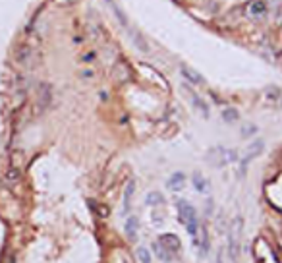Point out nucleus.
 I'll list each match as a JSON object with an SVG mask.
<instances>
[{
	"mask_svg": "<svg viewBox=\"0 0 282 263\" xmlns=\"http://www.w3.org/2000/svg\"><path fill=\"white\" fill-rule=\"evenodd\" d=\"M192 180H194V186H196V188L199 190L201 194H207V192H209V182L205 180V178H203V176L199 174V172H196Z\"/></svg>",
	"mask_w": 282,
	"mask_h": 263,
	"instance_id": "14",
	"label": "nucleus"
},
{
	"mask_svg": "<svg viewBox=\"0 0 282 263\" xmlns=\"http://www.w3.org/2000/svg\"><path fill=\"white\" fill-rule=\"evenodd\" d=\"M263 149H265V143L261 141V139H257L249 149H247V153H245V157L242 159V163H240V176L245 174V170H247V164L251 163V159H255V157H259L261 153H263Z\"/></svg>",
	"mask_w": 282,
	"mask_h": 263,
	"instance_id": "4",
	"label": "nucleus"
},
{
	"mask_svg": "<svg viewBox=\"0 0 282 263\" xmlns=\"http://www.w3.org/2000/svg\"><path fill=\"white\" fill-rule=\"evenodd\" d=\"M255 132H257V126H253V124H247V126H244V128H242V136H244V138L253 136Z\"/></svg>",
	"mask_w": 282,
	"mask_h": 263,
	"instance_id": "20",
	"label": "nucleus"
},
{
	"mask_svg": "<svg viewBox=\"0 0 282 263\" xmlns=\"http://www.w3.org/2000/svg\"><path fill=\"white\" fill-rule=\"evenodd\" d=\"M166 186H168V190H172V192H180V190H184L185 176L182 174V172H176V174H172L170 178H168V182H166Z\"/></svg>",
	"mask_w": 282,
	"mask_h": 263,
	"instance_id": "8",
	"label": "nucleus"
},
{
	"mask_svg": "<svg viewBox=\"0 0 282 263\" xmlns=\"http://www.w3.org/2000/svg\"><path fill=\"white\" fill-rule=\"evenodd\" d=\"M153 250H155V253H157V257H159V259H162V261H170L172 257H170V251L166 250V248H164V246H162V244H160V242H155V244H153Z\"/></svg>",
	"mask_w": 282,
	"mask_h": 263,
	"instance_id": "13",
	"label": "nucleus"
},
{
	"mask_svg": "<svg viewBox=\"0 0 282 263\" xmlns=\"http://www.w3.org/2000/svg\"><path fill=\"white\" fill-rule=\"evenodd\" d=\"M134 190H135V182L130 180V184L126 186V192H124V211H128L130 207V201H132V196H134Z\"/></svg>",
	"mask_w": 282,
	"mask_h": 263,
	"instance_id": "15",
	"label": "nucleus"
},
{
	"mask_svg": "<svg viewBox=\"0 0 282 263\" xmlns=\"http://www.w3.org/2000/svg\"><path fill=\"white\" fill-rule=\"evenodd\" d=\"M93 58H95V52H89V54H85V56H83V60H85V62H91Z\"/></svg>",
	"mask_w": 282,
	"mask_h": 263,
	"instance_id": "21",
	"label": "nucleus"
},
{
	"mask_svg": "<svg viewBox=\"0 0 282 263\" xmlns=\"http://www.w3.org/2000/svg\"><path fill=\"white\" fill-rule=\"evenodd\" d=\"M107 2H112V0H107Z\"/></svg>",
	"mask_w": 282,
	"mask_h": 263,
	"instance_id": "23",
	"label": "nucleus"
},
{
	"mask_svg": "<svg viewBox=\"0 0 282 263\" xmlns=\"http://www.w3.org/2000/svg\"><path fill=\"white\" fill-rule=\"evenodd\" d=\"M240 238H242V217L234 219L230 234H228V253L232 263H236V257L240 255Z\"/></svg>",
	"mask_w": 282,
	"mask_h": 263,
	"instance_id": "3",
	"label": "nucleus"
},
{
	"mask_svg": "<svg viewBox=\"0 0 282 263\" xmlns=\"http://www.w3.org/2000/svg\"><path fill=\"white\" fill-rule=\"evenodd\" d=\"M182 75H184L187 81H192L194 85H201V83L205 81L201 75L197 74L196 70H192V68H187V66H182Z\"/></svg>",
	"mask_w": 282,
	"mask_h": 263,
	"instance_id": "10",
	"label": "nucleus"
},
{
	"mask_svg": "<svg viewBox=\"0 0 282 263\" xmlns=\"http://www.w3.org/2000/svg\"><path fill=\"white\" fill-rule=\"evenodd\" d=\"M159 242L166 248V250L170 251V253L180 250V238H178L176 234H162V236L159 238Z\"/></svg>",
	"mask_w": 282,
	"mask_h": 263,
	"instance_id": "6",
	"label": "nucleus"
},
{
	"mask_svg": "<svg viewBox=\"0 0 282 263\" xmlns=\"http://www.w3.org/2000/svg\"><path fill=\"white\" fill-rule=\"evenodd\" d=\"M267 12V4L263 2V0H253L249 6H247V14L251 16V18H263Z\"/></svg>",
	"mask_w": 282,
	"mask_h": 263,
	"instance_id": "7",
	"label": "nucleus"
},
{
	"mask_svg": "<svg viewBox=\"0 0 282 263\" xmlns=\"http://www.w3.org/2000/svg\"><path fill=\"white\" fill-rule=\"evenodd\" d=\"M52 101V93H50L49 83H41L37 89V113H43Z\"/></svg>",
	"mask_w": 282,
	"mask_h": 263,
	"instance_id": "5",
	"label": "nucleus"
},
{
	"mask_svg": "<svg viewBox=\"0 0 282 263\" xmlns=\"http://www.w3.org/2000/svg\"><path fill=\"white\" fill-rule=\"evenodd\" d=\"M137 257L141 263H151V253L147 248H137Z\"/></svg>",
	"mask_w": 282,
	"mask_h": 263,
	"instance_id": "18",
	"label": "nucleus"
},
{
	"mask_svg": "<svg viewBox=\"0 0 282 263\" xmlns=\"http://www.w3.org/2000/svg\"><path fill=\"white\" fill-rule=\"evenodd\" d=\"M6 263H16V259H14V255H10V257L6 259Z\"/></svg>",
	"mask_w": 282,
	"mask_h": 263,
	"instance_id": "22",
	"label": "nucleus"
},
{
	"mask_svg": "<svg viewBox=\"0 0 282 263\" xmlns=\"http://www.w3.org/2000/svg\"><path fill=\"white\" fill-rule=\"evenodd\" d=\"M31 54H33V50H31V47L29 45H20L18 49H16V60L20 64H27L29 60H31Z\"/></svg>",
	"mask_w": 282,
	"mask_h": 263,
	"instance_id": "9",
	"label": "nucleus"
},
{
	"mask_svg": "<svg viewBox=\"0 0 282 263\" xmlns=\"http://www.w3.org/2000/svg\"><path fill=\"white\" fill-rule=\"evenodd\" d=\"M222 118H224L226 122H236V120L240 118V114H238V111H234V109H224V111H222Z\"/></svg>",
	"mask_w": 282,
	"mask_h": 263,
	"instance_id": "17",
	"label": "nucleus"
},
{
	"mask_svg": "<svg viewBox=\"0 0 282 263\" xmlns=\"http://www.w3.org/2000/svg\"><path fill=\"white\" fill-rule=\"evenodd\" d=\"M280 105H282V103H280Z\"/></svg>",
	"mask_w": 282,
	"mask_h": 263,
	"instance_id": "24",
	"label": "nucleus"
},
{
	"mask_svg": "<svg viewBox=\"0 0 282 263\" xmlns=\"http://www.w3.org/2000/svg\"><path fill=\"white\" fill-rule=\"evenodd\" d=\"M190 97H192V101H194V105H196L197 111L203 114L205 118H209V109H207V105L203 103V99H201L197 93H194V91H190Z\"/></svg>",
	"mask_w": 282,
	"mask_h": 263,
	"instance_id": "12",
	"label": "nucleus"
},
{
	"mask_svg": "<svg viewBox=\"0 0 282 263\" xmlns=\"http://www.w3.org/2000/svg\"><path fill=\"white\" fill-rule=\"evenodd\" d=\"M209 164H213L215 168H221V166H226V164L238 161V153L232 149H226V147H213V149L207 151L205 155Z\"/></svg>",
	"mask_w": 282,
	"mask_h": 263,
	"instance_id": "2",
	"label": "nucleus"
},
{
	"mask_svg": "<svg viewBox=\"0 0 282 263\" xmlns=\"http://www.w3.org/2000/svg\"><path fill=\"white\" fill-rule=\"evenodd\" d=\"M137 228H139V221H137V217H130V219L126 221V234H128V238L130 240L137 238Z\"/></svg>",
	"mask_w": 282,
	"mask_h": 263,
	"instance_id": "11",
	"label": "nucleus"
},
{
	"mask_svg": "<svg viewBox=\"0 0 282 263\" xmlns=\"http://www.w3.org/2000/svg\"><path fill=\"white\" fill-rule=\"evenodd\" d=\"M162 201H164V198L160 196L159 192H151L147 198H145V203H147V205H160Z\"/></svg>",
	"mask_w": 282,
	"mask_h": 263,
	"instance_id": "16",
	"label": "nucleus"
},
{
	"mask_svg": "<svg viewBox=\"0 0 282 263\" xmlns=\"http://www.w3.org/2000/svg\"><path fill=\"white\" fill-rule=\"evenodd\" d=\"M176 209H178V219H180V223H182V225L185 226V230L194 236L196 230L199 228V219H197V213H196V209H194V205L187 203L185 200H178L176 201Z\"/></svg>",
	"mask_w": 282,
	"mask_h": 263,
	"instance_id": "1",
	"label": "nucleus"
},
{
	"mask_svg": "<svg viewBox=\"0 0 282 263\" xmlns=\"http://www.w3.org/2000/svg\"><path fill=\"white\" fill-rule=\"evenodd\" d=\"M18 180H20V170H18V168H10L8 174H6V182H8V184H16Z\"/></svg>",
	"mask_w": 282,
	"mask_h": 263,
	"instance_id": "19",
	"label": "nucleus"
}]
</instances>
